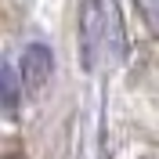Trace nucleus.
I'll list each match as a JSON object with an SVG mask.
<instances>
[{"mask_svg": "<svg viewBox=\"0 0 159 159\" xmlns=\"http://www.w3.org/2000/svg\"><path fill=\"white\" fill-rule=\"evenodd\" d=\"M80 40H83V61L94 69L98 54H101V43H105V7H101V0H83Z\"/></svg>", "mask_w": 159, "mask_h": 159, "instance_id": "f257e3e1", "label": "nucleus"}, {"mask_svg": "<svg viewBox=\"0 0 159 159\" xmlns=\"http://www.w3.org/2000/svg\"><path fill=\"white\" fill-rule=\"evenodd\" d=\"M51 72H54V58H51V51L43 43H33V47L22 51V65H18V76H22V87L36 94V90L47 87Z\"/></svg>", "mask_w": 159, "mask_h": 159, "instance_id": "f03ea898", "label": "nucleus"}, {"mask_svg": "<svg viewBox=\"0 0 159 159\" xmlns=\"http://www.w3.org/2000/svg\"><path fill=\"white\" fill-rule=\"evenodd\" d=\"M15 94H18V90H15V80H11L7 72H0V112L15 105Z\"/></svg>", "mask_w": 159, "mask_h": 159, "instance_id": "7ed1b4c3", "label": "nucleus"}, {"mask_svg": "<svg viewBox=\"0 0 159 159\" xmlns=\"http://www.w3.org/2000/svg\"><path fill=\"white\" fill-rule=\"evenodd\" d=\"M134 4H138V11L145 15V22L159 33V0H134Z\"/></svg>", "mask_w": 159, "mask_h": 159, "instance_id": "20e7f679", "label": "nucleus"}]
</instances>
